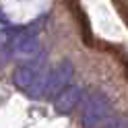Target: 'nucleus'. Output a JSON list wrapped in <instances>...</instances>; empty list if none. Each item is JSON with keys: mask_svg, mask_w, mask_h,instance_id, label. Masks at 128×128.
I'll return each mask as SVG.
<instances>
[{"mask_svg": "<svg viewBox=\"0 0 128 128\" xmlns=\"http://www.w3.org/2000/svg\"><path fill=\"white\" fill-rule=\"evenodd\" d=\"M110 114H112V101L108 99V95L101 91H93L85 97L81 106V124L83 128H97L106 124Z\"/></svg>", "mask_w": 128, "mask_h": 128, "instance_id": "1", "label": "nucleus"}, {"mask_svg": "<svg viewBox=\"0 0 128 128\" xmlns=\"http://www.w3.org/2000/svg\"><path fill=\"white\" fill-rule=\"evenodd\" d=\"M44 72H46V60H44V56L35 54L33 58H29L23 66H19L17 70H14L12 81H14V85H17L19 89L29 91L31 87L44 76Z\"/></svg>", "mask_w": 128, "mask_h": 128, "instance_id": "3", "label": "nucleus"}, {"mask_svg": "<svg viewBox=\"0 0 128 128\" xmlns=\"http://www.w3.org/2000/svg\"><path fill=\"white\" fill-rule=\"evenodd\" d=\"M108 128H128V118H116V120H112Z\"/></svg>", "mask_w": 128, "mask_h": 128, "instance_id": "6", "label": "nucleus"}, {"mask_svg": "<svg viewBox=\"0 0 128 128\" xmlns=\"http://www.w3.org/2000/svg\"><path fill=\"white\" fill-rule=\"evenodd\" d=\"M10 52H12V56H17L21 60H29L35 54H39L37 27L29 25V27H23L19 31H14L10 35Z\"/></svg>", "mask_w": 128, "mask_h": 128, "instance_id": "2", "label": "nucleus"}, {"mask_svg": "<svg viewBox=\"0 0 128 128\" xmlns=\"http://www.w3.org/2000/svg\"><path fill=\"white\" fill-rule=\"evenodd\" d=\"M81 99H83L81 87H76V85H66L58 95H56V101H54L56 112H58V114H70V112H72L78 103H81Z\"/></svg>", "mask_w": 128, "mask_h": 128, "instance_id": "5", "label": "nucleus"}, {"mask_svg": "<svg viewBox=\"0 0 128 128\" xmlns=\"http://www.w3.org/2000/svg\"><path fill=\"white\" fill-rule=\"evenodd\" d=\"M72 74H74V66H72V62H68V60L60 62L58 66L52 68V70H48L46 72V81H44L42 97H56V95L70 83Z\"/></svg>", "mask_w": 128, "mask_h": 128, "instance_id": "4", "label": "nucleus"}]
</instances>
